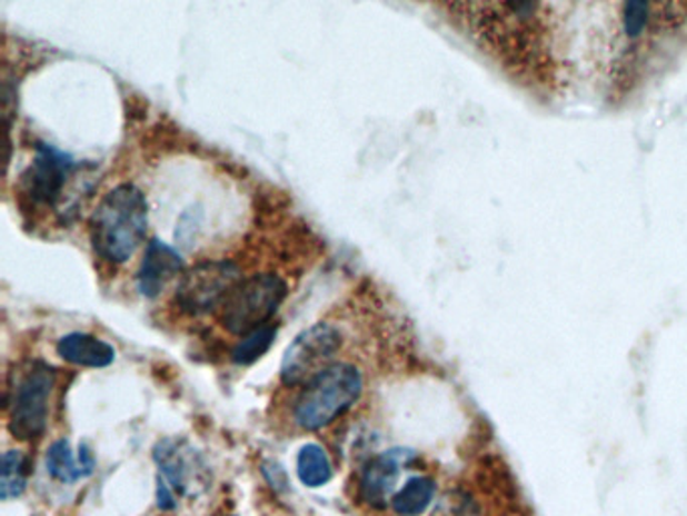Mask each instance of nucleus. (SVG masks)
Here are the masks:
<instances>
[{
    "label": "nucleus",
    "instance_id": "15",
    "mask_svg": "<svg viewBox=\"0 0 687 516\" xmlns=\"http://www.w3.org/2000/svg\"><path fill=\"white\" fill-rule=\"evenodd\" d=\"M47 473L59 483L71 484L86 478L89 473L81 460L73 458V452L67 440H57L47 450Z\"/></svg>",
    "mask_w": 687,
    "mask_h": 516
},
{
    "label": "nucleus",
    "instance_id": "8",
    "mask_svg": "<svg viewBox=\"0 0 687 516\" xmlns=\"http://www.w3.org/2000/svg\"><path fill=\"white\" fill-rule=\"evenodd\" d=\"M153 458L160 466L158 480L168 484L176 496L192 495L205 486V464L186 441L163 440L156 446Z\"/></svg>",
    "mask_w": 687,
    "mask_h": 516
},
{
    "label": "nucleus",
    "instance_id": "13",
    "mask_svg": "<svg viewBox=\"0 0 687 516\" xmlns=\"http://www.w3.org/2000/svg\"><path fill=\"white\" fill-rule=\"evenodd\" d=\"M297 474L305 486L319 488L333 478V466L319 444H307L299 452Z\"/></svg>",
    "mask_w": 687,
    "mask_h": 516
},
{
    "label": "nucleus",
    "instance_id": "12",
    "mask_svg": "<svg viewBox=\"0 0 687 516\" xmlns=\"http://www.w3.org/2000/svg\"><path fill=\"white\" fill-rule=\"evenodd\" d=\"M436 484L426 476H416L406 483L398 495L391 498V506L399 516H419L431 505Z\"/></svg>",
    "mask_w": 687,
    "mask_h": 516
},
{
    "label": "nucleus",
    "instance_id": "16",
    "mask_svg": "<svg viewBox=\"0 0 687 516\" xmlns=\"http://www.w3.org/2000/svg\"><path fill=\"white\" fill-rule=\"evenodd\" d=\"M277 337V327L275 325H265L252 334L245 335L240 339V344L232 349V361L238 366H252L262 355L269 351Z\"/></svg>",
    "mask_w": 687,
    "mask_h": 516
},
{
    "label": "nucleus",
    "instance_id": "10",
    "mask_svg": "<svg viewBox=\"0 0 687 516\" xmlns=\"http://www.w3.org/2000/svg\"><path fill=\"white\" fill-rule=\"evenodd\" d=\"M183 272V258L172 247L153 238L141 260L138 287L143 297L156 299L172 280L182 277Z\"/></svg>",
    "mask_w": 687,
    "mask_h": 516
},
{
    "label": "nucleus",
    "instance_id": "11",
    "mask_svg": "<svg viewBox=\"0 0 687 516\" xmlns=\"http://www.w3.org/2000/svg\"><path fill=\"white\" fill-rule=\"evenodd\" d=\"M61 359L79 367H108L116 361V349L93 335H63L57 344Z\"/></svg>",
    "mask_w": 687,
    "mask_h": 516
},
{
    "label": "nucleus",
    "instance_id": "6",
    "mask_svg": "<svg viewBox=\"0 0 687 516\" xmlns=\"http://www.w3.org/2000/svg\"><path fill=\"white\" fill-rule=\"evenodd\" d=\"M344 337L329 322H315L295 337L280 364V381L287 387L305 386L327 367L333 366Z\"/></svg>",
    "mask_w": 687,
    "mask_h": 516
},
{
    "label": "nucleus",
    "instance_id": "17",
    "mask_svg": "<svg viewBox=\"0 0 687 516\" xmlns=\"http://www.w3.org/2000/svg\"><path fill=\"white\" fill-rule=\"evenodd\" d=\"M651 0H625L624 29L629 39L641 37L649 22Z\"/></svg>",
    "mask_w": 687,
    "mask_h": 516
},
{
    "label": "nucleus",
    "instance_id": "3",
    "mask_svg": "<svg viewBox=\"0 0 687 516\" xmlns=\"http://www.w3.org/2000/svg\"><path fill=\"white\" fill-rule=\"evenodd\" d=\"M289 295V285L275 272H258L240 280L220 307V322L228 334L245 337L269 325Z\"/></svg>",
    "mask_w": 687,
    "mask_h": 516
},
{
    "label": "nucleus",
    "instance_id": "7",
    "mask_svg": "<svg viewBox=\"0 0 687 516\" xmlns=\"http://www.w3.org/2000/svg\"><path fill=\"white\" fill-rule=\"evenodd\" d=\"M76 170V161L69 156L47 143H39L34 160L22 173V194L34 208H57Z\"/></svg>",
    "mask_w": 687,
    "mask_h": 516
},
{
    "label": "nucleus",
    "instance_id": "1",
    "mask_svg": "<svg viewBox=\"0 0 687 516\" xmlns=\"http://www.w3.org/2000/svg\"><path fill=\"white\" fill-rule=\"evenodd\" d=\"M148 226V198L136 183H119L93 210L89 237L97 257L109 265H123L140 250Z\"/></svg>",
    "mask_w": 687,
    "mask_h": 516
},
{
    "label": "nucleus",
    "instance_id": "18",
    "mask_svg": "<svg viewBox=\"0 0 687 516\" xmlns=\"http://www.w3.org/2000/svg\"><path fill=\"white\" fill-rule=\"evenodd\" d=\"M218 516H235V515H218Z\"/></svg>",
    "mask_w": 687,
    "mask_h": 516
},
{
    "label": "nucleus",
    "instance_id": "9",
    "mask_svg": "<svg viewBox=\"0 0 687 516\" xmlns=\"http://www.w3.org/2000/svg\"><path fill=\"white\" fill-rule=\"evenodd\" d=\"M409 452L389 450L377 454L366 464L359 480V495L366 505L384 508L387 503H391L401 464H406Z\"/></svg>",
    "mask_w": 687,
    "mask_h": 516
},
{
    "label": "nucleus",
    "instance_id": "5",
    "mask_svg": "<svg viewBox=\"0 0 687 516\" xmlns=\"http://www.w3.org/2000/svg\"><path fill=\"white\" fill-rule=\"evenodd\" d=\"M240 280L242 272L237 262L206 260L183 272L173 295V301L186 315L200 317L220 309L230 290L235 289Z\"/></svg>",
    "mask_w": 687,
    "mask_h": 516
},
{
    "label": "nucleus",
    "instance_id": "2",
    "mask_svg": "<svg viewBox=\"0 0 687 516\" xmlns=\"http://www.w3.org/2000/svg\"><path fill=\"white\" fill-rule=\"evenodd\" d=\"M361 391V371L351 364H333L302 387L292 408L295 424L307 431L322 430L354 408Z\"/></svg>",
    "mask_w": 687,
    "mask_h": 516
},
{
    "label": "nucleus",
    "instance_id": "4",
    "mask_svg": "<svg viewBox=\"0 0 687 516\" xmlns=\"http://www.w3.org/2000/svg\"><path fill=\"white\" fill-rule=\"evenodd\" d=\"M57 374L44 361H32L12 387L9 430L17 440L31 441L43 436L49 419V398Z\"/></svg>",
    "mask_w": 687,
    "mask_h": 516
},
{
    "label": "nucleus",
    "instance_id": "14",
    "mask_svg": "<svg viewBox=\"0 0 687 516\" xmlns=\"http://www.w3.org/2000/svg\"><path fill=\"white\" fill-rule=\"evenodd\" d=\"M29 458L21 450L4 452L0 468V498L12 500L27 490L29 484Z\"/></svg>",
    "mask_w": 687,
    "mask_h": 516
}]
</instances>
